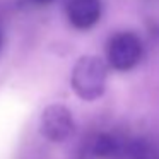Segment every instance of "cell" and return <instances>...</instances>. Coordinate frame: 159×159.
Returning <instances> with one entry per match:
<instances>
[{
    "mask_svg": "<svg viewBox=\"0 0 159 159\" xmlns=\"http://www.w3.org/2000/svg\"><path fill=\"white\" fill-rule=\"evenodd\" d=\"M34 4H38V5H48V4H52L53 0H33Z\"/></svg>",
    "mask_w": 159,
    "mask_h": 159,
    "instance_id": "obj_6",
    "label": "cell"
},
{
    "mask_svg": "<svg viewBox=\"0 0 159 159\" xmlns=\"http://www.w3.org/2000/svg\"><path fill=\"white\" fill-rule=\"evenodd\" d=\"M93 151H94V154L99 156V157H116V156H121L123 145H121L113 135L101 134V135H98L96 140H94Z\"/></svg>",
    "mask_w": 159,
    "mask_h": 159,
    "instance_id": "obj_5",
    "label": "cell"
},
{
    "mask_svg": "<svg viewBox=\"0 0 159 159\" xmlns=\"http://www.w3.org/2000/svg\"><path fill=\"white\" fill-rule=\"evenodd\" d=\"M103 5L101 0H69L67 17L69 22L79 31H87L94 28L101 19Z\"/></svg>",
    "mask_w": 159,
    "mask_h": 159,
    "instance_id": "obj_4",
    "label": "cell"
},
{
    "mask_svg": "<svg viewBox=\"0 0 159 159\" xmlns=\"http://www.w3.org/2000/svg\"><path fill=\"white\" fill-rule=\"evenodd\" d=\"M75 130L74 115L65 104L53 103L41 111L39 116V134L53 144L67 140Z\"/></svg>",
    "mask_w": 159,
    "mask_h": 159,
    "instance_id": "obj_3",
    "label": "cell"
},
{
    "mask_svg": "<svg viewBox=\"0 0 159 159\" xmlns=\"http://www.w3.org/2000/svg\"><path fill=\"white\" fill-rule=\"evenodd\" d=\"M108 65L96 55H84L74 63L70 87L82 101H96L106 91Z\"/></svg>",
    "mask_w": 159,
    "mask_h": 159,
    "instance_id": "obj_1",
    "label": "cell"
},
{
    "mask_svg": "<svg viewBox=\"0 0 159 159\" xmlns=\"http://www.w3.org/2000/svg\"><path fill=\"white\" fill-rule=\"evenodd\" d=\"M144 55L142 41L135 33L120 31L108 39L106 60L111 69L118 72H128L139 65Z\"/></svg>",
    "mask_w": 159,
    "mask_h": 159,
    "instance_id": "obj_2",
    "label": "cell"
},
{
    "mask_svg": "<svg viewBox=\"0 0 159 159\" xmlns=\"http://www.w3.org/2000/svg\"><path fill=\"white\" fill-rule=\"evenodd\" d=\"M0 46H2V36H0Z\"/></svg>",
    "mask_w": 159,
    "mask_h": 159,
    "instance_id": "obj_7",
    "label": "cell"
}]
</instances>
